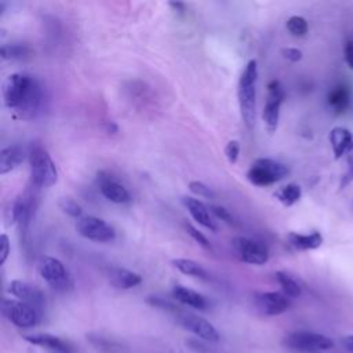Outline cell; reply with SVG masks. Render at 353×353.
Segmentation results:
<instances>
[{
    "mask_svg": "<svg viewBox=\"0 0 353 353\" xmlns=\"http://www.w3.org/2000/svg\"><path fill=\"white\" fill-rule=\"evenodd\" d=\"M25 341L37 345L41 347H46L54 353H72V347L61 338L51 335V334H32L26 335Z\"/></svg>",
    "mask_w": 353,
    "mask_h": 353,
    "instance_id": "obj_20",
    "label": "cell"
},
{
    "mask_svg": "<svg viewBox=\"0 0 353 353\" xmlns=\"http://www.w3.org/2000/svg\"><path fill=\"white\" fill-rule=\"evenodd\" d=\"M172 296L175 301H178L186 306L199 309V310H204L208 306L207 299L201 294H199L197 291L190 290L188 287H183V285H175L172 288Z\"/></svg>",
    "mask_w": 353,
    "mask_h": 353,
    "instance_id": "obj_22",
    "label": "cell"
},
{
    "mask_svg": "<svg viewBox=\"0 0 353 353\" xmlns=\"http://www.w3.org/2000/svg\"><path fill=\"white\" fill-rule=\"evenodd\" d=\"M109 281L113 287L119 290H128L132 287H137L142 283V277L124 268H113L109 272Z\"/></svg>",
    "mask_w": 353,
    "mask_h": 353,
    "instance_id": "obj_21",
    "label": "cell"
},
{
    "mask_svg": "<svg viewBox=\"0 0 353 353\" xmlns=\"http://www.w3.org/2000/svg\"><path fill=\"white\" fill-rule=\"evenodd\" d=\"M36 203H34V194L30 192H26L23 194H19L11 205V221L15 223L19 230L25 232L32 215L34 212Z\"/></svg>",
    "mask_w": 353,
    "mask_h": 353,
    "instance_id": "obj_14",
    "label": "cell"
},
{
    "mask_svg": "<svg viewBox=\"0 0 353 353\" xmlns=\"http://www.w3.org/2000/svg\"><path fill=\"white\" fill-rule=\"evenodd\" d=\"M97 182L102 196L106 200L114 204H125L131 201V194L127 190V188L123 183H120L116 178H113L110 174L105 171H99L97 176Z\"/></svg>",
    "mask_w": 353,
    "mask_h": 353,
    "instance_id": "obj_12",
    "label": "cell"
},
{
    "mask_svg": "<svg viewBox=\"0 0 353 353\" xmlns=\"http://www.w3.org/2000/svg\"><path fill=\"white\" fill-rule=\"evenodd\" d=\"M178 321L181 323V325L190 331L192 334H194L196 336L204 339V341H210V342H216L219 339V334L216 331V328L207 321L205 319L192 314V313H186L182 312L178 314Z\"/></svg>",
    "mask_w": 353,
    "mask_h": 353,
    "instance_id": "obj_13",
    "label": "cell"
},
{
    "mask_svg": "<svg viewBox=\"0 0 353 353\" xmlns=\"http://www.w3.org/2000/svg\"><path fill=\"white\" fill-rule=\"evenodd\" d=\"M328 138H330V143H331V149L335 160L341 159L345 153H347V150L353 145V135L345 127H334L330 131Z\"/></svg>",
    "mask_w": 353,
    "mask_h": 353,
    "instance_id": "obj_19",
    "label": "cell"
},
{
    "mask_svg": "<svg viewBox=\"0 0 353 353\" xmlns=\"http://www.w3.org/2000/svg\"><path fill=\"white\" fill-rule=\"evenodd\" d=\"M189 189H190L192 193H194L196 196H200V197L214 199V196H215L214 190H212L210 186H207L205 183L200 182V181H192V182L189 183Z\"/></svg>",
    "mask_w": 353,
    "mask_h": 353,
    "instance_id": "obj_32",
    "label": "cell"
},
{
    "mask_svg": "<svg viewBox=\"0 0 353 353\" xmlns=\"http://www.w3.org/2000/svg\"><path fill=\"white\" fill-rule=\"evenodd\" d=\"M10 254V239L6 233H1L0 236V265H4Z\"/></svg>",
    "mask_w": 353,
    "mask_h": 353,
    "instance_id": "obj_36",
    "label": "cell"
},
{
    "mask_svg": "<svg viewBox=\"0 0 353 353\" xmlns=\"http://www.w3.org/2000/svg\"><path fill=\"white\" fill-rule=\"evenodd\" d=\"M343 58L346 65L353 69V36H350L343 46Z\"/></svg>",
    "mask_w": 353,
    "mask_h": 353,
    "instance_id": "obj_37",
    "label": "cell"
},
{
    "mask_svg": "<svg viewBox=\"0 0 353 353\" xmlns=\"http://www.w3.org/2000/svg\"><path fill=\"white\" fill-rule=\"evenodd\" d=\"M172 266L175 269H178L183 274H188V276H192V277H197V279H203V280L210 279L207 270L199 262H196L193 259L176 258V259H172Z\"/></svg>",
    "mask_w": 353,
    "mask_h": 353,
    "instance_id": "obj_24",
    "label": "cell"
},
{
    "mask_svg": "<svg viewBox=\"0 0 353 353\" xmlns=\"http://www.w3.org/2000/svg\"><path fill=\"white\" fill-rule=\"evenodd\" d=\"M301 196H302V189L298 183H294V182L287 183L285 186L274 192V197L285 207H291L295 203H298Z\"/></svg>",
    "mask_w": 353,
    "mask_h": 353,
    "instance_id": "obj_25",
    "label": "cell"
},
{
    "mask_svg": "<svg viewBox=\"0 0 353 353\" xmlns=\"http://www.w3.org/2000/svg\"><path fill=\"white\" fill-rule=\"evenodd\" d=\"M283 57L285 59H288L290 62H298L302 59L303 54L299 48H295V47H287V48H283Z\"/></svg>",
    "mask_w": 353,
    "mask_h": 353,
    "instance_id": "obj_38",
    "label": "cell"
},
{
    "mask_svg": "<svg viewBox=\"0 0 353 353\" xmlns=\"http://www.w3.org/2000/svg\"><path fill=\"white\" fill-rule=\"evenodd\" d=\"M106 130H108V132H116L117 131V125L114 124V123H108V125H106Z\"/></svg>",
    "mask_w": 353,
    "mask_h": 353,
    "instance_id": "obj_41",
    "label": "cell"
},
{
    "mask_svg": "<svg viewBox=\"0 0 353 353\" xmlns=\"http://www.w3.org/2000/svg\"><path fill=\"white\" fill-rule=\"evenodd\" d=\"M256 85H258V63L255 59H250L244 66L237 84V98H239L240 113L244 124L248 128H252L255 123Z\"/></svg>",
    "mask_w": 353,
    "mask_h": 353,
    "instance_id": "obj_1",
    "label": "cell"
},
{
    "mask_svg": "<svg viewBox=\"0 0 353 353\" xmlns=\"http://www.w3.org/2000/svg\"><path fill=\"white\" fill-rule=\"evenodd\" d=\"M287 243L294 251H310L317 250L323 244V236L316 230L310 233L290 232L287 234Z\"/></svg>",
    "mask_w": 353,
    "mask_h": 353,
    "instance_id": "obj_17",
    "label": "cell"
},
{
    "mask_svg": "<svg viewBox=\"0 0 353 353\" xmlns=\"http://www.w3.org/2000/svg\"><path fill=\"white\" fill-rule=\"evenodd\" d=\"M342 345H343V347H345L347 352L353 353V334L345 336V338L342 339Z\"/></svg>",
    "mask_w": 353,
    "mask_h": 353,
    "instance_id": "obj_39",
    "label": "cell"
},
{
    "mask_svg": "<svg viewBox=\"0 0 353 353\" xmlns=\"http://www.w3.org/2000/svg\"><path fill=\"white\" fill-rule=\"evenodd\" d=\"M287 30L295 36V37H303L306 36L307 30H309V25H307V21L303 18V17H299V15H292L287 19Z\"/></svg>",
    "mask_w": 353,
    "mask_h": 353,
    "instance_id": "obj_28",
    "label": "cell"
},
{
    "mask_svg": "<svg viewBox=\"0 0 353 353\" xmlns=\"http://www.w3.org/2000/svg\"><path fill=\"white\" fill-rule=\"evenodd\" d=\"M76 230L84 239L97 243H109L116 237V230L102 218L94 215L81 216L76 223Z\"/></svg>",
    "mask_w": 353,
    "mask_h": 353,
    "instance_id": "obj_9",
    "label": "cell"
},
{
    "mask_svg": "<svg viewBox=\"0 0 353 353\" xmlns=\"http://www.w3.org/2000/svg\"><path fill=\"white\" fill-rule=\"evenodd\" d=\"M285 99V90L279 80H270L266 85V101L262 110V119L268 132L277 130L280 119V108Z\"/></svg>",
    "mask_w": 353,
    "mask_h": 353,
    "instance_id": "obj_7",
    "label": "cell"
},
{
    "mask_svg": "<svg viewBox=\"0 0 353 353\" xmlns=\"http://www.w3.org/2000/svg\"><path fill=\"white\" fill-rule=\"evenodd\" d=\"M30 54V50L25 44L12 43V44H3L0 48V57L3 59H23Z\"/></svg>",
    "mask_w": 353,
    "mask_h": 353,
    "instance_id": "obj_27",
    "label": "cell"
},
{
    "mask_svg": "<svg viewBox=\"0 0 353 353\" xmlns=\"http://www.w3.org/2000/svg\"><path fill=\"white\" fill-rule=\"evenodd\" d=\"M8 291L15 298H18V301L26 302L37 309H41L46 302V296L43 291L37 285H33L23 280H12L8 285Z\"/></svg>",
    "mask_w": 353,
    "mask_h": 353,
    "instance_id": "obj_15",
    "label": "cell"
},
{
    "mask_svg": "<svg viewBox=\"0 0 353 353\" xmlns=\"http://www.w3.org/2000/svg\"><path fill=\"white\" fill-rule=\"evenodd\" d=\"M146 302H148L150 306H153V307H157V309L164 310V312H168V313H174V314H176V316H178L179 313H182V310H181L179 306H176V305L172 303L171 301H167V299L160 298V296H149V298L146 299Z\"/></svg>",
    "mask_w": 353,
    "mask_h": 353,
    "instance_id": "obj_29",
    "label": "cell"
},
{
    "mask_svg": "<svg viewBox=\"0 0 353 353\" xmlns=\"http://www.w3.org/2000/svg\"><path fill=\"white\" fill-rule=\"evenodd\" d=\"M30 182L34 188H50L57 183L58 172L50 153L40 143H32L29 152Z\"/></svg>",
    "mask_w": 353,
    "mask_h": 353,
    "instance_id": "obj_2",
    "label": "cell"
},
{
    "mask_svg": "<svg viewBox=\"0 0 353 353\" xmlns=\"http://www.w3.org/2000/svg\"><path fill=\"white\" fill-rule=\"evenodd\" d=\"M58 205H59V208H61L65 214H68L69 216L79 218V219L81 218L83 210H81L80 204H79L77 201H74L73 199H70V197H62V199L58 201Z\"/></svg>",
    "mask_w": 353,
    "mask_h": 353,
    "instance_id": "obj_30",
    "label": "cell"
},
{
    "mask_svg": "<svg viewBox=\"0 0 353 353\" xmlns=\"http://www.w3.org/2000/svg\"><path fill=\"white\" fill-rule=\"evenodd\" d=\"M210 210L212 214H215L218 218H221L222 221H225L229 225H236V219L234 216L230 214L229 210H226L222 205H210Z\"/></svg>",
    "mask_w": 353,
    "mask_h": 353,
    "instance_id": "obj_35",
    "label": "cell"
},
{
    "mask_svg": "<svg viewBox=\"0 0 353 353\" xmlns=\"http://www.w3.org/2000/svg\"><path fill=\"white\" fill-rule=\"evenodd\" d=\"M239 153H240V142L237 139L229 141L225 146V154H226V159L230 164H234L237 161Z\"/></svg>",
    "mask_w": 353,
    "mask_h": 353,
    "instance_id": "obj_34",
    "label": "cell"
},
{
    "mask_svg": "<svg viewBox=\"0 0 353 353\" xmlns=\"http://www.w3.org/2000/svg\"><path fill=\"white\" fill-rule=\"evenodd\" d=\"M274 277H276L279 285L281 287L283 294L287 295L290 299L291 298H298L302 294V288H301L299 283L291 274H288L287 272L279 270V272L274 273Z\"/></svg>",
    "mask_w": 353,
    "mask_h": 353,
    "instance_id": "obj_26",
    "label": "cell"
},
{
    "mask_svg": "<svg viewBox=\"0 0 353 353\" xmlns=\"http://www.w3.org/2000/svg\"><path fill=\"white\" fill-rule=\"evenodd\" d=\"M26 152L19 145H10L0 152V174L4 175L22 164L26 157Z\"/></svg>",
    "mask_w": 353,
    "mask_h": 353,
    "instance_id": "obj_18",
    "label": "cell"
},
{
    "mask_svg": "<svg viewBox=\"0 0 353 353\" xmlns=\"http://www.w3.org/2000/svg\"><path fill=\"white\" fill-rule=\"evenodd\" d=\"M33 81L34 77L26 73L10 74L3 84V101L6 108L17 112L25 102Z\"/></svg>",
    "mask_w": 353,
    "mask_h": 353,
    "instance_id": "obj_4",
    "label": "cell"
},
{
    "mask_svg": "<svg viewBox=\"0 0 353 353\" xmlns=\"http://www.w3.org/2000/svg\"><path fill=\"white\" fill-rule=\"evenodd\" d=\"M353 182V145L350 146V149L346 153V167L345 171L341 176V189L346 188L347 185H350Z\"/></svg>",
    "mask_w": 353,
    "mask_h": 353,
    "instance_id": "obj_31",
    "label": "cell"
},
{
    "mask_svg": "<svg viewBox=\"0 0 353 353\" xmlns=\"http://www.w3.org/2000/svg\"><path fill=\"white\" fill-rule=\"evenodd\" d=\"M233 250L240 261L250 263V265H263L269 259V250L268 247L261 243L251 240L248 237H234L232 241Z\"/></svg>",
    "mask_w": 353,
    "mask_h": 353,
    "instance_id": "obj_10",
    "label": "cell"
},
{
    "mask_svg": "<svg viewBox=\"0 0 353 353\" xmlns=\"http://www.w3.org/2000/svg\"><path fill=\"white\" fill-rule=\"evenodd\" d=\"M182 203L186 207V210L189 211V214L192 215V218L201 226H204L205 229L211 230V232H216V223L212 219L208 207L199 199L196 197H190V196H185L182 197Z\"/></svg>",
    "mask_w": 353,
    "mask_h": 353,
    "instance_id": "obj_16",
    "label": "cell"
},
{
    "mask_svg": "<svg viewBox=\"0 0 353 353\" xmlns=\"http://www.w3.org/2000/svg\"><path fill=\"white\" fill-rule=\"evenodd\" d=\"M185 228H186V232L190 234V237H192L199 245H201V247L205 248V250H211V248H212V247H211V243L208 241V239H207L200 230H197L193 225L186 223Z\"/></svg>",
    "mask_w": 353,
    "mask_h": 353,
    "instance_id": "obj_33",
    "label": "cell"
},
{
    "mask_svg": "<svg viewBox=\"0 0 353 353\" xmlns=\"http://www.w3.org/2000/svg\"><path fill=\"white\" fill-rule=\"evenodd\" d=\"M290 174V168L273 159H256L247 171L248 181L259 188L270 186Z\"/></svg>",
    "mask_w": 353,
    "mask_h": 353,
    "instance_id": "obj_3",
    "label": "cell"
},
{
    "mask_svg": "<svg viewBox=\"0 0 353 353\" xmlns=\"http://www.w3.org/2000/svg\"><path fill=\"white\" fill-rule=\"evenodd\" d=\"M321 353H323V352H321Z\"/></svg>",
    "mask_w": 353,
    "mask_h": 353,
    "instance_id": "obj_42",
    "label": "cell"
},
{
    "mask_svg": "<svg viewBox=\"0 0 353 353\" xmlns=\"http://www.w3.org/2000/svg\"><path fill=\"white\" fill-rule=\"evenodd\" d=\"M254 305L265 316H279L290 309L291 299L283 292H258L254 295Z\"/></svg>",
    "mask_w": 353,
    "mask_h": 353,
    "instance_id": "obj_11",
    "label": "cell"
},
{
    "mask_svg": "<svg viewBox=\"0 0 353 353\" xmlns=\"http://www.w3.org/2000/svg\"><path fill=\"white\" fill-rule=\"evenodd\" d=\"M284 345L303 353H321L334 346L332 339L312 331H294L284 338Z\"/></svg>",
    "mask_w": 353,
    "mask_h": 353,
    "instance_id": "obj_5",
    "label": "cell"
},
{
    "mask_svg": "<svg viewBox=\"0 0 353 353\" xmlns=\"http://www.w3.org/2000/svg\"><path fill=\"white\" fill-rule=\"evenodd\" d=\"M39 273L46 283L55 291H69L73 288V281L65 265L54 256H43L39 262Z\"/></svg>",
    "mask_w": 353,
    "mask_h": 353,
    "instance_id": "obj_6",
    "label": "cell"
},
{
    "mask_svg": "<svg viewBox=\"0 0 353 353\" xmlns=\"http://www.w3.org/2000/svg\"><path fill=\"white\" fill-rule=\"evenodd\" d=\"M328 105L331 109L336 113H345L349 109L350 105V90L346 84H336L330 92H328Z\"/></svg>",
    "mask_w": 353,
    "mask_h": 353,
    "instance_id": "obj_23",
    "label": "cell"
},
{
    "mask_svg": "<svg viewBox=\"0 0 353 353\" xmlns=\"http://www.w3.org/2000/svg\"><path fill=\"white\" fill-rule=\"evenodd\" d=\"M1 312L8 321L19 328H30L40 320V309L18 299L6 298L1 305Z\"/></svg>",
    "mask_w": 353,
    "mask_h": 353,
    "instance_id": "obj_8",
    "label": "cell"
},
{
    "mask_svg": "<svg viewBox=\"0 0 353 353\" xmlns=\"http://www.w3.org/2000/svg\"><path fill=\"white\" fill-rule=\"evenodd\" d=\"M168 6L176 11L178 14H183L185 12V3H181V1H170Z\"/></svg>",
    "mask_w": 353,
    "mask_h": 353,
    "instance_id": "obj_40",
    "label": "cell"
}]
</instances>
